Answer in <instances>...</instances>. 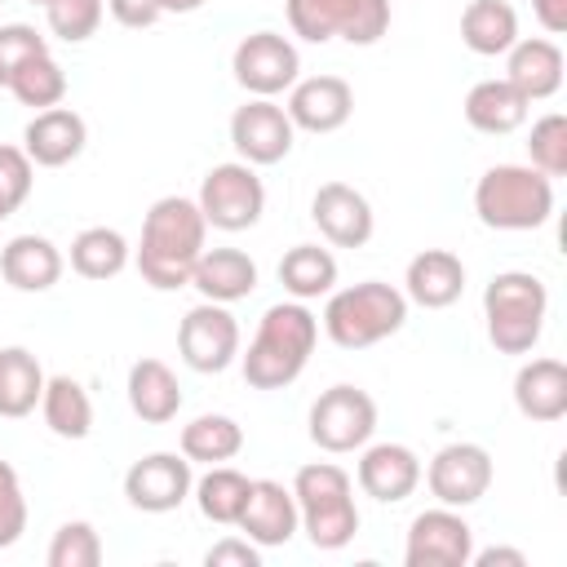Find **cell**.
<instances>
[{"label":"cell","instance_id":"obj_35","mask_svg":"<svg viewBox=\"0 0 567 567\" xmlns=\"http://www.w3.org/2000/svg\"><path fill=\"white\" fill-rule=\"evenodd\" d=\"M9 93L22 106H31V111L62 106V97H66V71L53 62V53H35L31 62L18 66V75L9 80Z\"/></svg>","mask_w":567,"mask_h":567},{"label":"cell","instance_id":"obj_16","mask_svg":"<svg viewBox=\"0 0 567 567\" xmlns=\"http://www.w3.org/2000/svg\"><path fill=\"white\" fill-rule=\"evenodd\" d=\"M235 527H239L257 549L288 545L292 532L301 527L292 487H284V483H275V478H252V483H248V501H244Z\"/></svg>","mask_w":567,"mask_h":567},{"label":"cell","instance_id":"obj_1","mask_svg":"<svg viewBox=\"0 0 567 567\" xmlns=\"http://www.w3.org/2000/svg\"><path fill=\"white\" fill-rule=\"evenodd\" d=\"M204 239H208V221H204L195 199H182V195L155 199L146 221H142V244H137L142 279L159 292L186 288L190 270L204 252Z\"/></svg>","mask_w":567,"mask_h":567},{"label":"cell","instance_id":"obj_19","mask_svg":"<svg viewBox=\"0 0 567 567\" xmlns=\"http://www.w3.org/2000/svg\"><path fill=\"white\" fill-rule=\"evenodd\" d=\"M421 483V461L412 447L403 443H363V456H359V487L363 496L381 501V505H399L416 492Z\"/></svg>","mask_w":567,"mask_h":567},{"label":"cell","instance_id":"obj_37","mask_svg":"<svg viewBox=\"0 0 567 567\" xmlns=\"http://www.w3.org/2000/svg\"><path fill=\"white\" fill-rule=\"evenodd\" d=\"M527 155H532V168H540L545 177H563L567 173V120L558 111H549V115H540L532 124Z\"/></svg>","mask_w":567,"mask_h":567},{"label":"cell","instance_id":"obj_26","mask_svg":"<svg viewBox=\"0 0 567 567\" xmlns=\"http://www.w3.org/2000/svg\"><path fill=\"white\" fill-rule=\"evenodd\" d=\"M128 408L146 425H168L182 408V385H177L173 368L159 359H137L128 368Z\"/></svg>","mask_w":567,"mask_h":567},{"label":"cell","instance_id":"obj_44","mask_svg":"<svg viewBox=\"0 0 567 567\" xmlns=\"http://www.w3.org/2000/svg\"><path fill=\"white\" fill-rule=\"evenodd\" d=\"M532 13H536V22L549 35H563L567 31V0H532Z\"/></svg>","mask_w":567,"mask_h":567},{"label":"cell","instance_id":"obj_36","mask_svg":"<svg viewBox=\"0 0 567 567\" xmlns=\"http://www.w3.org/2000/svg\"><path fill=\"white\" fill-rule=\"evenodd\" d=\"M49 567H97L102 563V540L93 532V523L75 518V523H62L49 540Z\"/></svg>","mask_w":567,"mask_h":567},{"label":"cell","instance_id":"obj_13","mask_svg":"<svg viewBox=\"0 0 567 567\" xmlns=\"http://www.w3.org/2000/svg\"><path fill=\"white\" fill-rule=\"evenodd\" d=\"M425 483H430V496L439 505L465 509V505L487 496V487H492V456L478 443H447V447L434 452V461L425 470Z\"/></svg>","mask_w":567,"mask_h":567},{"label":"cell","instance_id":"obj_14","mask_svg":"<svg viewBox=\"0 0 567 567\" xmlns=\"http://www.w3.org/2000/svg\"><path fill=\"white\" fill-rule=\"evenodd\" d=\"M292 137H297V128H292L288 111L270 97H252L230 115V146L252 168L257 164H279L292 151Z\"/></svg>","mask_w":567,"mask_h":567},{"label":"cell","instance_id":"obj_41","mask_svg":"<svg viewBox=\"0 0 567 567\" xmlns=\"http://www.w3.org/2000/svg\"><path fill=\"white\" fill-rule=\"evenodd\" d=\"M22 532H27V496H22L18 470L0 461V549L18 545Z\"/></svg>","mask_w":567,"mask_h":567},{"label":"cell","instance_id":"obj_33","mask_svg":"<svg viewBox=\"0 0 567 567\" xmlns=\"http://www.w3.org/2000/svg\"><path fill=\"white\" fill-rule=\"evenodd\" d=\"M128 266V239L111 226H89L71 239V270L84 279H115Z\"/></svg>","mask_w":567,"mask_h":567},{"label":"cell","instance_id":"obj_12","mask_svg":"<svg viewBox=\"0 0 567 567\" xmlns=\"http://www.w3.org/2000/svg\"><path fill=\"white\" fill-rule=\"evenodd\" d=\"M470 554H474V527L452 505H439L412 518L408 545H403L408 567H465Z\"/></svg>","mask_w":567,"mask_h":567},{"label":"cell","instance_id":"obj_5","mask_svg":"<svg viewBox=\"0 0 567 567\" xmlns=\"http://www.w3.org/2000/svg\"><path fill=\"white\" fill-rule=\"evenodd\" d=\"M474 213L492 230H536L554 213V177L532 164H496L474 186Z\"/></svg>","mask_w":567,"mask_h":567},{"label":"cell","instance_id":"obj_3","mask_svg":"<svg viewBox=\"0 0 567 567\" xmlns=\"http://www.w3.org/2000/svg\"><path fill=\"white\" fill-rule=\"evenodd\" d=\"M292 501L301 532L310 536L315 549H346L359 532V505H354V483L341 465L315 461L301 465L292 478Z\"/></svg>","mask_w":567,"mask_h":567},{"label":"cell","instance_id":"obj_11","mask_svg":"<svg viewBox=\"0 0 567 567\" xmlns=\"http://www.w3.org/2000/svg\"><path fill=\"white\" fill-rule=\"evenodd\" d=\"M230 71L235 80L252 93V97H275L284 89L297 84V71H301V58H297V44L279 31H252L235 44V58H230Z\"/></svg>","mask_w":567,"mask_h":567},{"label":"cell","instance_id":"obj_32","mask_svg":"<svg viewBox=\"0 0 567 567\" xmlns=\"http://www.w3.org/2000/svg\"><path fill=\"white\" fill-rule=\"evenodd\" d=\"M244 452V425L221 412H204L190 425H182V456L204 465H226Z\"/></svg>","mask_w":567,"mask_h":567},{"label":"cell","instance_id":"obj_28","mask_svg":"<svg viewBox=\"0 0 567 567\" xmlns=\"http://www.w3.org/2000/svg\"><path fill=\"white\" fill-rule=\"evenodd\" d=\"M461 40L478 58L509 53V44L518 40V13L505 0H470L461 13Z\"/></svg>","mask_w":567,"mask_h":567},{"label":"cell","instance_id":"obj_17","mask_svg":"<svg viewBox=\"0 0 567 567\" xmlns=\"http://www.w3.org/2000/svg\"><path fill=\"white\" fill-rule=\"evenodd\" d=\"M310 217L319 226V235L337 248H363L372 239V204L346 186V182H323L310 199Z\"/></svg>","mask_w":567,"mask_h":567},{"label":"cell","instance_id":"obj_31","mask_svg":"<svg viewBox=\"0 0 567 567\" xmlns=\"http://www.w3.org/2000/svg\"><path fill=\"white\" fill-rule=\"evenodd\" d=\"M40 412L58 439H89L93 430V399L75 377H49L40 394Z\"/></svg>","mask_w":567,"mask_h":567},{"label":"cell","instance_id":"obj_15","mask_svg":"<svg viewBox=\"0 0 567 567\" xmlns=\"http://www.w3.org/2000/svg\"><path fill=\"white\" fill-rule=\"evenodd\" d=\"M190 487H195L190 461L177 456V452H151V456L133 461L128 474H124V496L142 514H168V509H177L190 496Z\"/></svg>","mask_w":567,"mask_h":567},{"label":"cell","instance_id":"obj_18","mask_svg":"<svg viewBox=\"0 0 567 567\" xmlns=\"http://www.w3.org/2000/svg\"><path fill=\"white\" fill-rule=\"evenodd\" d=\"M288 120L292 128H306V133H337L350 111H354V93L341 75H310V80H297L292 93H288Z\"/></svg>","mask_w":567,"mask_h":567},{"label":"cell","instance_id":"obj_7","mask_svg":"<svg viewBox=\"0 0 567 567\" xmlns=\"http://www.w3.org/2000/svg\"><path fill=\"white\" fill-rule=\"evenodd\" d=\"M288 27L310 44L332 35L350 44H377L390 31V0H288Z\"/></svg>","mask_w":567,"mask_h":567},{"label":"cell","instance_id":"obj_8","mask_svg":"<svg viewBox=\"0 0 567 567\" xmlns=\"http://www.w3.org/2000/svg\"><path fill=\"white\" fill-rule=\"evenodd\" d=\"M199 213L208 226L217 230H248L261 221L266 213V186L261 177L252 173V164L244 159H230V164H213L208 177L199 182Z\"/></svg>","mask_w":567,"mask_h":567},{"label":"cell","instance_id":"obj_30","mask_svg":"<svg viewBox=\"0 0 567 567\" xmlns=\"http://www.w3.org/2000/svg\"><path fill=\"white\" fill-rule=\"evenodd\" d=\"M279 284L292 301H315V297H328L332 284H337V257L319 244H297L284 252L279 261Z\"/></svg>","mask_w":567,"mask_h":567},{"label":"cell","instance_id":"obj_29","mask_svg":"<svg viewBox=\"0 0 567 567\" xmlns=\"http://www.w3.org/2000/svg\"><path fill=\"white\" fill-rule=\"evenodd\" d=\"M44 372L35 363V354L27 346H4L0 350V416L18 421V416H31L40 394H44Z\"/></svg>","mask_w":567,"mask_h":567},{"label":"cell","instance_id":"obj_9","mask_svg":"<svg viewBox=\"0 0 567 567\" xmlns=\"http://www.w3.org/2000/svg\"><path fill=\"white\" fill-rule=\"evenodd\" d=\"M377 430V403L359 385H332L310 403V443L341 456L372 439Z\"/></svg>","mask_w":567,"mask_h":567},{"label":"cell","instance_id":"obj_45","mask_svg":"<svg viewBox=\"0 0 567 567\" xmlns=\"http://www.w3.org/2000/svg\"><path fill=\"white\" fill-rule=\"evenodd\" d=\"M470 563H478V567H496V563H505V567H527V554H523V549L492 545V549H483V554H470Z\"/></svg>","mask_w":567,"mask_h":567},{"label":"cell","instance_id":"obj_10","mask_svg":"<svg viewBox=\"0 0 567 567\" xmlns=\"http://www.w3.org/2000/svg\"><path fill=\"white\" fill-rule=\"evenodd\" d=\"M177 350L182 363L195 372H226L239 359V323L226 306L199 301L177 323Z\"/></svg>","mask_w":567,"mask_h":567},{"label":"cell","instance_id":"obj_24","mask_svg":"<svg viewBox=\"0 0 567 567\" xmlns=\"http://www.w3.org/2000/svg\"><path fill=\"white\" fill-rule=\"evenodd\" d=\"M505 80L527 97V102H540V97H554L563 89V49L545 35H532V40H514L509 44V62H505Z\"/></svg>","mask_w":567,"mask_h":567},{"label":"cell","instance_id":"obj_25","mask_svg":"<svg viewBox=\"0 0 567 567\" xmlns=\"http://www.w3.org/2000/svg\"><path fill=\"white\" fill-rule=\"evenodd\" d=\"M514 403L527 421H563L567 416V368L558 359H532L514 377Z\"/></svg>","mask_w":567,"mask_h":567},{"label":"cell","instance_id":"obj_21","mask_svg":"<svg viewBox=\"0 0 567 567\" xmlns=\"http://www.w3.org/2000/svg\"><path fill=\"white\" fill-rule=\"evenodd\" d=\"M190 288H199V297L217 306L244 301L257 288V261L239 248H204L190 270Z\"/></svg>","mask_w":567,"mask_h":567},{"label":"cell","instance_id":"obj_46","mask_svg":"<svg viewBox=\"0 0 567 567\" xmlns=\"http://www.w3.org/2000/svg\"><path fill=\"white\" fill-rule=\"evenodd\" d=\"M199 4H204V0H159L164 13H195Z\"/></svg>","mask_w":567,"mask_h":567},{"label":"cell","instance_id":"obj_38","mask_svg":"<svg viewBox=\"0 0 567 567\" xmlns=\"http://www.w3.org/2000/svg\"><path fill=\"white\" fill-rule=\"evenodd\" d=\"M44 18H49V31L66 44H80L97 31L102 22V0H49L44 4Z\"/></svg>","mask_w":567,"mask_h":567},{"label":"cell","instance_id":"obj_4","mask_svg":"<svg viewBox=\"0 0 567 567\" xmlns=\"http://www.w3.org/2000/svg\"><path fill=\"white\" fill-rule=\"evenodd\" d=\"M403 323H408V297L381 279H363L341 292H328L323 306V332L341 350H368L394 337Z\"/></svg>","mask_w":567,"mask_h":567},{"label":"cell","instance_id":"obj_2","mask_svg":"<svg viewBox=\"0 0 567 567\" xmlns=\"http://www.w3.org/2000/svg\"><path fill=\"white\" fill-rule=\"evenodd\" d=\"M319 341V319L306 310V301H279L261 315L257 337L244 354V381L252 390H284L292 385Z\"/></svg>","mask_w":567,"mask_h":567},{"label":"cell","instance_id":"obj_47","mask_svg":"<svg viewBox=\"0 0 567 567\" xmlns=\"http://www.w3.org/2000/svg\"><path fill=\"white\" fill-rule=\"evenodd\" d=\"M4 217H13V213H9V204H4V199H0V221H4Z\"/></svg>","mask_w":567,"mask_h":567},{"label":"cell","instance_id":"obj_23","mask_svg":"<svg viewBox=\"0 0 567 567\" xmlns=\"http://www.w3.org/2000/svg\"><path fill=\"white\" fill-rule=\"evenodd\" d=\"M62 252L44 235H13L0 252V275L18 292H49L62 279Z\"/></svg>","mask_w":567,"mask_h":567},{"label":"cell","instance_id":"obj_39","mask_svg":"<svg viewBox=\"0 0 567 567\" xmlns=\"http://www.w3.org/2000/svg\"><path fill=\"white\" fill-rule=\"evenodd\" d=\"M35 53H49V40L27 22H4L0 27V89H9L18 66L31 62Z\"/></svg>","mask_w":567,"mask_h":567},{"label":"cell","instance_id":"obj_22","mask_svg":"<svg viewBox=\"0 0 567 567\" xmlns=\"http://www.w3.org/2000/svg\"><path fill=\"white\" fill-rule=\"evenodd\" d=\"M403 297L425 306V310H447L461 292H465V266L456 252L447 248H425L408 261V275H403Z\"/></svg>","mask_w":567,"mask_h":567},{"label":"cell","instance_id":"obj_48","mask_svg":"<svg viewBox=\"0 0 567 567\" xmlns=\"http://www.w3.org/2000/svg\"><path fill=\"white\" fill-rule=\"evenodd\" d=\"M27 4H49V0H27Z\"/></svg>","mask_w":567,"mask_h":567},{"label":"cell","instance_id":"obj_6","mask_svg":"<svg viewBox=\"0 0 567 567\" xmlns=\"http://www.w3.org/2000/svg\"><path fill=\"white\" fill-rule=\"evenodd\" d=\"M545 310H549V292L532 270H501L483 288L487 341L501 354H527L540 341Z\"/></svg>","mask_w":567,"mask_h":567},{"label":"cell","instance_id":"obj_34","mask_svg":"<svg viewBox=\"0 0 567 567\" xmlns=\"http://www.w3.org/2000/svg\"><path fill=\"white\" fill-rule=\"evenodd\" d=\"M248 483H252V478H244V474L230 470V465H208V474H204L190 492H195V505H199V514H204L208 523L230 527V523L239 518L244 501H248Z\"/></svg>","mask_w":567,"mask_h":567},{"label":"cell","instance_id":"obj_27","mask_svg":"<svg viewBox=\"0 0 567 567\" xmlns=\"http://www.w3.org/2000/svg\"><path fill=\"white\" fill-rule=\"evenodd\" d=\"M527 106H532V102H527L509 80H478V84L465 93V120H470V128L492 133V137H505V133L523 128Z\"/></svg>","mask_w":567,"mask_h":567},{"label":"cell","instance_id":"obj_40","mask_svg":"<svg viewBox=\"0 0 567 567\" xmlns=\"http://www.w3.org/2000/svg\"><path fill=\"white\" fill-rule=\"evenodd\" d=\"M31 182H35V164L22 146H9L0 142V199L9 204V213H18L31 195Z\"/></svg>","mask_w":567,"mask_h":567},{"label":"cell","instance_id":"obj_42","mask_svg":"<svg viewBox=\"0 0 567 567\" xmlns=\"http://www.w3.org/2000/svg\"><path fill=\"white\" fill-rule=\"evenodd\" d=\"M204 563L208 567H261V549L244 536H226V540H217L208 554H204Z\"/></svg>","mask_w":567,"mask_h":567},{"label":"cell","instance_id":"obj_43","mask_svg":"<svg viewBox=\"0 0 567 567\" xmlns=\"http://www.w3.org/2000/svg\"><path fill=\"white\" fill-rule=\"evenodd\" d=\"M106 9H111V18H115L120 27H133V31L159 22V13H164L159 0H106Z\"/></svg>","mask_w":567,"mask_h":567},{"label":"cell","instance_id":"obj_20","mask_svg":"<svg viewBox=\"0 0 567 567\" xmlns=\"http://www.w3.org/2000/svg\"><path fill=\"white\" fill-rule=\"evenodd\" d=\"M89 142V128H84V115L71 111V106H49V111H35V120L22 128V151L31 155L35 168H62L71 164Z\"/></svg>","mask_w":567,"mask_h":567}]
</instances>
